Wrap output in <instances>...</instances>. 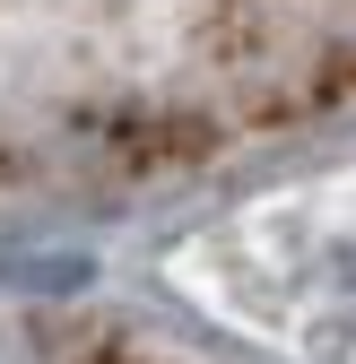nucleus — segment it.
I'll use <instances>...</instances> for the list:
<instances>
[{
	"label": "nucleus",
	"mask_w": 356,
	"mask_h": 364,
	"mask_svg": "<svg viewBox=\"0 0 356 364\" xmlns=\"http://www.w3.org/2000/svg\"><path fill=\"white\" fill-rule=\"evenodd\" d=\"M356 105V0H0V182H140Z\"/></svg>",
	"instance_id": "obj_1"
},
{
	"label": "nucleus",
	"mask_w": 356,
	"mask_h": 364,
	"mask_svg": "<svg viewBox=\"0 0 356 364\" xmlns=\"http://www.w3.org/2000/svg\"><path fill=\"white\" fill-rule=\"evenodd\" d=\"M35 364H122V355H35Z\"/></svg>",
	"instance_id": "obj_2"
}]
</instances>
